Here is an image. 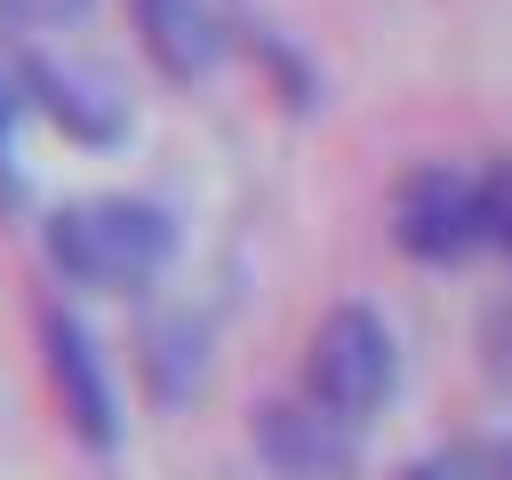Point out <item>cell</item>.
<instances>
[{"instance_id":"13","label":"cell","mask_w":512,"mask_h":480,"mask_svg":"<svg viewBox=\"0 0 512 480\" xmlns=\"http://www.w3.org/2000/svg\"><path fill=\"white\" fill-rule=\"evenodd\" d=\"M480 344H488V368L512 376V304H496V312L480 320Z\"/></svg>"},{"instance_id":"6","label":"cell","mask_w":512,"mask_h":480,"mask_svg":"<svg viewBox=\"0 0 512 480\" xmlns=\"http://www.w3.org/2000/svg\"><path fill=\"white\" fill-rule=\"evenodd\" d=\"M24 88H32V104H40L64 136H80V144H112V136L128 128V104L112 96L104 72H80V64H56V56L24 48Z\"/></svg>"},{"instance_id":"1","label":"cell","mask_w":512,"mask_h":480,"mask_svg":"<svg viewBox=\"0 0 512 480\" xmlns=\"http://www.w3.org/2000/svg\"><path fill=\"white\" fill-rule=\"evenodd\" d=\"M168 256H176V224L136 192H88L48 216V264L72 288H152Z\"/></svg>"},{"instance_id":"12","label":"cell","mask_w":512,"mask_h":480,"mask_svg":"<svg viewBox=\"0 0 512 480\" xmlns=\"http://www.w3.org/2000/svg\"><path fill=\"white\" fill-rule=\"evenodd\" d=\"M96 0H0L8 24H80Z\"/></svg>"},{"instance_id":"7","label":"cell","mask_w":512,"mask_h":480,"mask_svg":"<svg viewBox=\"0 0 512 480\" xmlns=\"http://www.w3.org/2000/svg\"><path fill=\"white\" fill-rule=\"evenodd\" d=\"M128 8H136L144 56H152L168 80H208V72L224 64V48H232V32H224V16H216L208 0H128Z\"/></svg>"},{"instance_id":"2","label":"cell","mask_w":512,"mask_h":480,"mask_svg":"<svg viewBox=\"0 0 512 480\" xmlns=\"http://www.w3.org/2000/svg\"><path fill=\"white\" fill-rule=\"evenodd\" d=\"M400 384V344L384 328V312L368 304H328L312 344H304V400H320L344 424H368Z\"/></svg>"},{"instance_id":"4","label":"cell","mask_w":512,"mask_h":480,"mask_svg":"<svg viewBox=\"0 0 512 480\" xmlns=\"http://www.w3.org/2000/svg\"><path fill=\"white\" fill-rule=\"evenodd\" d=\"M256 456L280 480H352L360 472V424L328 416L320 400H264L256 408Z\"/></svg>"},{"instance_id":"10","label":"cell","mask_w":512,"mask_h":480,"mask_svg":"<svg viewBox=\"0 0 512 480\" xmlns=\"http://www.w3.org/2000/svg\"><path fill=\"white\" fill-rule=\"evenodd\" d=\"M32 88H24V48L0 40V192H16V168H8V144H16V120H24Z\"/></svg>"},{"instance_id":"11","label":"cell","mask_w":512,"mask_h":480,"mask_svg":"<svg viewBox=\"0 0 512 480\" xmlns=\"http://www.w3.org/2000/svg\"><path fill=\"white\" fill-rule=\"evenodd\" d=\"M480 208H488V248L512 256V152L480 168Z\"/></svg>"},{"instance_id":"9","label":"cell","mask_w":512,"mask_h":480,"mask_svg":"<svg viewBox=\"0 0 512 480\" xmlns=\"http://www.w3.org/2000/svg\"><path fill=\"white\" fill-rule=\"evenodd\" d=\"M400 480H512V440H448V448H424Z\"/></svg>"},{"instance_id":"3","label":"cell","mask_w":512,"mask_h":480,"mask_svg":"<svg viewBox=\"0 0 512 480\" xmlns=\"http://www.w3.org/2000/svg\"><path fill=\"white\" fill-rule=\"evenodd\" d=\"M392 240L400 256L416 264H456L488 240V208H480V176L448 168V160H424L392 184Z\"/></svg>"},{"instance_id":"5","label":"cell","mask_w":512,"mask_h":480,"mask_svg":"<svg viewBox=\"0 0 512 480\" xmlns=\"http://www.w3.org/2000/svg\"><path fill=\"white\" fill-rule=\"evenodd\" d=\"M40 352H48V384H56L64 424H72L88 448H112V440H120V400H112V368H104L96 336H88L72 312H48V320H40Z\"/></svg>"},{"instance_id":"8","label":"cell","mask_w":512,"mask_h":480,"mask_svg":"<svg viewBox=\"0 0 512 480\" xmlns=\"http://www.w3.org/2000/svg\"><path fill=\"white\" fill-rule=\"evenodd\" d=\"M200 320L192 312H168V320H144V376L160 400H184L200 384Z\"/></svg>"}]
</instances>
